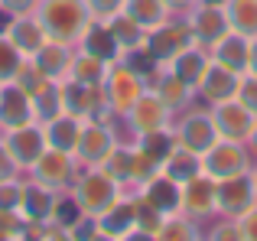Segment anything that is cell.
<instances>
[{
	"instance_id": "603a6c76",
	"label": "cell",
	"mask_w": 257,
	"mask_h": 241,
	"mask_svg": "<svg viewBox=\"0 0 257 241\" xmlns=\"http://www.w3.org/2000/svg\"><path fill=\"white\" fill-rule=\"evenodd\" d=\"M137 196L144 199V202H150L157 212H163V215H173V212H179V202H182V186H179V183H173V179L166 176L163 170H160L157 176H150L144 186H140Z\"/></svg>"
},
{
	"instance_id": "bcb514c9",
	"label": "cell",
	"mask_w": 257,
	"mask_h": 241,
	"mask_svg": "<svg viewBox=\"0 0 257 241\" xmlns=\"http://www.w3.org/2000/svg\"><path fill=\"white\" fill-rule=\"evenodd\" d=\"M10 176H23V170L10 160V153L4 150V140H0V179H10Z\"/></svg>"
},
{
	"instance_id": "f6af8a7d",
	"label": "cell",
	"mask_w": 257,
	"mask_h": 241,
	"mask_svg": "<svg viewBox=\"0 0 257 241\" xmlns=\"http://www.w3.org/2000/svg\"><path fill=\"white\" fill-rule=\"evenodd\" d=\"M238 228L244 241H257V205H251L244 215H238Z\"/></svg>"
},
{
	"instance_id": "8fae6325",
	"label": "cell",
	"mask_w": 257,
	"mask_h": 241,
	"mask_svg": "<svg viewBox=\"0 0 257 241\" xmlns=\"http://www.w3.org/2000/svg\"><path fill=\"white\" fill-rule=\"evenodd\" d=\"M134 215H137V192H124L107 212L91 218L94 235L104 241H131L134 238Z\"/></svg>"
},
{
	"instance_id": "ac0fdd59",
	"label": "cell",
	"mask_w": 257,
	"mask_h": 241,
	"mask_svg": "<svg viewBox=\"0 0 257 241\" xmlns=\"http://www.w3.org/2000/svg\"><path fill=\"white\" fill-rule=\"evenodd\" d=\"M147 88H150L153 95H157L160 101H163L166 108L173 111V114L186 111L189 104L195 101V88H189V85L182 82L179 75H173V72H170V65H160V69L153 72L150 78H147Z\"/></svg>"
},
{
	"instance_id": "d6a6232c",
	"label": "cell",
	"mask_w": 257,
	"mask_h": 241,
	"mask_svg": "<svg viewBox=\"0 0 257 241\" xmlns=\"http://www.w3.org/2000/svg\"><path fill=\"white\" fill-rule=\"evenodd\" d=\"M124 13H131V20H137L144 30H153L173 17V10L163 0H124Z\"/></svg>"
},
{
	"instance_id": "9c48e42d",
	"label": "cell",
	"mask_w": 257,
	"mask_h": 241,
	"mask_svg": "<svg viewBox=\"0 0 257 241\" xmlns=\"http://www.w3.org/2000/svg\"><path fill=\"white\" fill-rule=\"evenodd\" d=\"M179 212H186V215L199 225L218 218V179H212L208 173H199L195 179L182 183Z\"/></svg>"
},
{
	"instance_id": "f546056e",
	"label": "cell",
	"mask_w": 257,
	"mask_h": 241,
	"mask_svg": "<svg viewBox=\"0 0 257 241\" xmlns=\"http://www.w3.org/2000/svg\"><path fill=\"white\" fill-rule=\"evenodd\" d=\"M160 170H163L166 176L173 179V183L182 186V183H189V179H195V176L202 173V153L186 150V147L176 144V150L163 160V166H160Z\"/></svg>"
},
{
	"instance_id": "f907efd6",
	"label": "cell",
	"mask_w": 257,
	"mask_h": 241,
	"mask_svg": "<svg viewBox=\"0 0 257 241\" xmlns=\"http://www.w3.org/2000/svg\"><path fill=\"white\" fill-rule=\"evenodd\" d=\"M244 144H247V150H251V157L257 160V124H254V131H251V137H247V140H244Z\"/></svg>"
},
{
	"instance_id": "83f0119b",
	"label": "cell",
	"mask_w": 257,
	"mask_h": 241,
	"mask_svg": "<svg viewBox=\"0 0 257 241\" xmlns=\"http://www.w3.org/2000/svg\"><path fill=\"white\" fill-rule=\"evenodd\" d=\"M208 62H212L208 49H202V46L192 43V46H186V49H182L173 62H166V65H170V72H173V75H179L189 88H195V85L202 82V75H205Z\"/></svg>"
},
{
	"instance_id": "e0dca14e",
	"label": "cell",
	"mask_w": 257,
	"mask_h": 241,
	"mask_svg": "<svg viewBox=\"0 0 257 241\" xmlns=\"http://www.w3.org/2000/svg\"><path fill=\"white\" fill-rule=\"evenodd\" d=\"M238 85H241L238 72L225 69V65H218L212 59L208 69H205V75H202V82L195 85V98H199L202 104L212 108V104H221V101H228V98L238 95Z\"/></svg>"
},
{
	"instance_id": "d6986e66",
	"label": "cell",
	"mask_w": 257,
	"mask_h": 241,
	"mask_svg": "<svg viewBox=\"0 0 257 241\" xmlns=\"http://www.w3.org/2000/svg\"><path fill=\"white\" fill-rule=\"evenodd\" d=\"M36 120L33 114V98L17 82H0V131H13Z\"/></svg>"
},
{
	"instance_id": "8d00e7d4",
	"label": "cell",
	"mask_w": 257,
	"mask_h": 241,
	"mask_svg": "<svg viewBox=\"0 0 257 241\" xmlns=\"http://www.w3.org/2000/svg\"><path fill=\"white\" fill-rule=\"evenodd\" d=\"M59 111H62V95H59V82H49L46 88H39L36 95H33V114L36 120L43 124V120L56 117Z\"/></svg>"
},
{
	"instance_id": "ba28073f",
	"label": "cell",
	"mask_w": 257,
	"mask_h": 241,
	"mask_svg": "<svg viewBox=\"0 0 257 241\" xmlns=\"http://www.w3.org/2000/svg\"><path fill=\"white\" fill-rule=\"evenodd\" d=\"M186 23H189V30H192V43L202 46V49H212V46L231 30L221 0H199V4L186 13Z\"/></svg>"
},
{
	"instance_id": "ab89813d",
	"label": "cell",
	"mask_w": 257,
	"mask_h": 241,
	"mask_svg": "<svg viewBox=\"0 0 257 241\" xmlns=\"http://www.w3.org/2000/svg\"><path fill=\"white\" fill-rule=\"evenodd\" d=\"M26 228V218L20 209H0V241H20Z\"/></svg>"
},
{
	"instance_id": "d4e9b609",
	"label": "cell",
	"mask_w": 257,
	"mask_h": 241,
	"mask_svg": "<svg viewBox=\"0 0 257 241\" xmlns=\"http://www.w3.org/2000/svg\"><path fill=\"white\" fill-rule=\"evenodd\" d=\"M75 46L82 52H88V56L104 59V62H117V59H120V46H117V39L111 36V30H107L104 20H91Z\"/></svg>"
},
{
	"instance_id": "44dd1931",
	"label": "cell",
	"mask_w": 257,
	"mask_h": 241,
	"mask_svg": "<svg viewBox=\"0 0 257 241\" xmlns=\"http://www.w3.org/2000/svg\"><path fill=\"white\" fill-rule=\"evenodd\" d=\"M59 202V192L49 189V186L36 183V179L23 176V196H20V215L26 218V222H49L52 218V209H56Z\"/></svg>"
},
{
	"instance_id": "f5cc1de1",
	"label": "cell",
	"mask_w": 257,
	"mask_h": 241,
	"mask_svg": "<svg viewBox=\"0 0 257 241\" xmlns=\"http://www.w3.org/2000/svg\"><path fill=\"white\" fill-rule=\"evenodd\" d=\"M0 140H4V131H0Z\"/></svg>"
},
{
	"instance_id": "4316f807",
	"label": "cell",
	"mask_w": 257,
	"mask_h": 241,
	"mask_svg": "<svg viewBox=\"0 0 257 241\" xmlns=\"http://www.w3.org/2000/svg\"><path fill=\"white\" fill-rule=\"evenodd\" d=\"M134 153H137V147L114 144L107 150V157L98 163V170H104L124 192H134Z\"/></svg>"
},
{
	"instance_id": "681fc988",
	"label": "cell",
	"mask_w": 257,
	"mask_h": 241,
	"mask_svg": "<svg viewBox=\"0 0 257 241\" xmlns=\"http://www.w3.org/2000/svg\"><path fill=\"white\" fill-rule=\"evenodd\" d=\"M247 72L257 75V36H251V56H247Z\"/></svg>"
},
{
	"instance_id": "e575fe53",
	"label": "cell",
	"mask_w": 257,
	"mask_h": 241,
	"mask_svg": "<svg viewBox=\"0 0 257 241\" xmlns=\"http://www.w3.org/2000/svg\"><path fill=\"white\" fill-rule=\"evenodd\" d=\"M202 235H205V231H202L199 222H192L186 212H173V215L163 218L157 241H195V238H202Z\"/></svg>"
},
{
	"instance_id": "7bdbcfd3",
	"label": "cell",
	"mask_w": 257,
	"mask_h": 241,
	"mask_svg": "<svg viewBox=\"0 0 257 241\" xmlns=\"http://www.w3.org/2000/svg\"><path fill=\"white\" fill-rule=\"evenodd\" d=\"M234 98H238L247 111H254V114H257V75L244 72V75H241V85H238V95H234Z\"/></svg>"
},
{
	"instance_id": "60d3db41",
	"label": "cell",
	"mask_w": 257,
	"mask_h": 241,
	"mask_svg": "<svg viewBox=\"0 0 257 241\" xmlns=\"http://www.w3.org/2000/svg\"><path fill=\"white\" fill-rule=\"evenodd\" d=\"M20 196H23V176L0 179V209H20Z\"/></svg>"
},
{
	"instance_id": "c3c4849f",
	"label": "cell",
	"mask_w": 257,
	"mask_h": 241,
	"mask_svg": "<svg viewBox=\"0 0 257 241\" xmlns=\"http://www.w3.org/2000/svg\"><path fill=\"white\" fill-rule=\"evenodd\" d=\"M163 4H166V7H170V10H173V13H179V17H186V13H189V10H192V7H195V4H199V0H163Z\"/></svg>"
},
{
	"instance_id": "4dcf8cb0",
	"label": "cell",
	"mask_w": 257,
	"mask_h": 241,
	"mask_svg": "<svg viewBox=\"0 0 257 241\" xmlns=\"http://www.w3.org/2000/svg\"><path fill=\"white\" fill-rule=\"evenodd\" d=\"M137 150L144 153L147 160H153L157 166H163V160L176 150V134H173V124L170 127H160V131H147L137 137Z\"/></svg>"
},
{
	"instance_id": "484cf974",
	"label": "cell",
	"mask_w": 257,
	"mask_h": 241,
	"mask_svg": "<svg viewBox=\"0 0 257 241\" xmlns=\"http://www.w3.org/2000/svg\"><path fill=\"white\" fill-rule=\"evenodd\" d=\"M43 134H46V144L49 147L72 153L78 144V134H82V117L69 114V111H59L56 117L43 120Z\"/></svg>"
},
{
	"instance_id": "cb8c5ba5",
	"label": "cell",
	"mask_w": 257,
	"mask_h": 241,
	"mask_svg": "<svg viewBox=\"0 0 257 241\" xmlns=\"http://www.w3.org/2000/svg\"><path fill=\"white\" fill-rule=\"evenodd\" d=\"M208 56H212L218 65H225V69L244 75V72H247V56H251V36L228 30L225 36H221L218 43L208 49Z\"/></svg>"
},
{
	"instance_id": "2e32d148",
	"label": "cell",
	"mask_w": 257,
	"mask_h": 241,
	"mask_svg": "<svg viewBox=\"0 0 257 241\" xmlns=\"http://www.w3.org/2000/svg\"><path fill=\"white\" fill-rule=\"evenodd\" d=\"M212 120H215L218 137L241 140V144H244V140L251 137L254 124H257V114L247 111L238 98H228V101H221V104H212Z\"/></svg>"
},
{
	"instance_id": "52a82bcc",
	"label": "cell",
	"mask_w": 257,
	"mask_h": 241,
	"mask_svg": "<svg viewBox=\"0 0 257 241\" xmlns=\"http://www.w3.org/2000/svg\"><path fill=\"white\" fill-rule=\"evenodd\" d=\"M144 46H147V52H150V56L157 59L160 65H166V62H173V59L179 56L186 46H192V30H189L186 17L173 13V17L163 20L160 26L147 30Z\"/></svg>"
},
{
	"instance_id": "1f68e13d",
	"label": "cell",
	"mask_w": 257,
	"mask_h": 241,
	"mask_svg": "<svg viewBox=\"0 0 257 241\" xmlns=\"http://www.w3.org/2000/svg\"><path fill=\"white\" fill-rule=\"evenodd\" d=\"M107 23V30H111V36L117 39V46H120V52H131V49H137V46H144V39H147V30L137 23V20H131V13H114L111 20H104Z\"/></svg>"
},
{
	"instance_id": "5bb4252c",
	"label": "cell",
	"mask_w": 257,
	"mask_h": 241,
	"mask_svg": "<svg viewBox=\"0 0 257 241\" xmlns=\"http://www.w3.org/2000/svg\"><path fill=\"white\" fill-rule=\"evenodd\" d=\"M59 95H62V111H69V114H75L82 120L111 114L107 104H104V91L101 88H88V85H78V82H72V78H62V82H59Z\"/></svg>"
},
{
	"instance_id": "3957f363",
	"label": "cell",
	"mask_w": 257,
	"mask_h": 241,
	"mask_svg": "<svg viewBox=\"0 0 257 241\" xmlns=\"http://www.w3.org/2000/svg\"><path fill=\"white\" fill-rule=\"evenodd\" d=\"M173 134H176V144L186 147V150L195 153H205L208 147L218 140V131H215V120H212V108H199V104H189L186 111L173 114Z\"/></svg>"
},
{
	"instance_id": "7c38bea8",
	"label": "cell",
	"mask_w": 257,
	"mask_h": 241,
	"mask_svg": "<svg viewBox=\"0 0 257 241\" xmlns=\"http://www.w3.org/2000/svg\"><path fill=\"white\" fill-rule=\"evenodd\" d=\"M251 205H257V183H254L251 170L238 173V176H228V179H218V215L238 218Z\"/></svg>"
},
{
	"instance_id": "ee69618b",
	"label": "cell",
	"mask_w": 257,
	"mask_h": 241,
	"mask_svg": "<svg viewBox=\"0 0 257 241\" xmlns=\"http://www.w3.org/2000/svg\"><path fill=\"white\" fill-rule=\"evenodd\" d=\"M94 20H111L114 13L124 10V0H85Z\"/></svg>"
},
{
	"instance_id": "7402d4cb",
	"label": "cell",
	"mask_w": 257,
	"mask_h": 241,
	"mask_svg": "<svg viewBox=\"0 0 257 241\" xmlns=\"http://www.w3.org/2000/svg\"><path fill=\"white\" fill-rule=\"evenodd\" d=\"M72 56H75V46H72V43L46 39V43L36 49V56H30V59L36 62V69L43 72V75L49 78V82H62V78H69Z\"/></svg>"
},
{
	"instance_id": "836d02e7",
	"label": "cell",
	"mask_w": 257,
	"mask_h": 241,
	"mask_svg": "<svg viewBox=\"0 0 257 241\" xmlns=\"http://www.w3.org/2000/svg\"><path fill=\"white\" fill-rule=\"evenodd\" d=\"M228 13V26L244 36H257V0H221Z\"/></svg>"
},
{
	"instance_id": "d590c367",
	"label": "cell",
	"mask_w": 257,
	"mask_h": 241,
	"mask_svg": "<svg viewBox=\"0 0 257 241\" xmlns=\"http://www.w3.org/2000/svg\"><path fill=\"white\" fill-rule=\"evenodd\" d=\"M163 212H157L150 202L137 196V215H134V238H147V241H157L160 235V225H163Z\"/></svg>"
},
{
	"instance_id": "ffe728a7",
	"label": "cell",
	"mask_w": 257,
	"mask_h": 241,
	"mask_svg": "<svg viewBox=\"0 0 257 241\" xmlns=\"http://www.w3.org/2000/svg\"><path fill=\"white\" fill-rule=\"evenodd\" d=\"M131 120V127L137 134H147V131H160V127H170L173 124V111L166 108L163 101H160L157 95H153L150 88L144 91V95L137 98V101L131 104V111L124 114Z\"/></svg>"
},
{
	"instance_id": "4fadbf2b",
	"label": "cell",
	"mask_w": 257,
	"mask_h": 241,
	"mask_svg": "<svg viewBox=\"0 0 257 241\" xmlns=\"http://www.w3.org/2000/svg\"><path fill=\"white\" fill-rule=\"evenodd\" d=\"M111 147H114V137H111V127H107V117H88L82 120V134H78V144L72 153H75L78 166H98Z\"/></svg>"
},
{
	"instance_id": "8992f818",
	"label": "cell",
	"mask_w": 257,
	"mask_h": 241,
	"mask_svg": "<svg viewBox=\"0 0 257 241\" xmlns=\"http://www.w3.org/2000/svg\"><path fill=\"white\" fill-rule=\"evenodd\" d=\"M101 91H104V104H107L111 114H127L131 104L147 91V82L131 65H124L117 59V62H111V69H107V78H104V85H101Z\"/></svg>"
},
{
	"instance_id": "5b68a950",
	"label": "cell",
	"mask_w": 257,
	"mask_h": 241,
	"mask_svg": "<svg viewBox=\"0 0 257 241\" xmlns=\"http://www.w3.org/2000/svg\"><path fill=\"white\" fill-rule=\"evenodd\" d=\"M251 166H254V157H251V150H247V144H241V140L218 137L202 153V173H208L212 179L238 176V173H247Z\"/></svg>"
},
{
	"instance_id": "7a4b0ae2",
	"label": "cell",
	"mask_w": 257,
	"mask_h": 241,
	"mask_svg": "<svg viewBox=\"0 0 257 241\" xmlns=\"http://www.w3.org/2000/svg\"><path fill=\"white\" fill-rule=\"evenodd\" d=\"M69 196H72L75 209L82 212L85 218H98L101 212H107L120 196H124V189H120L104 170H98V166H85V170L75 176Z\"/></svg>"
},
{
	"instance_id": "30bf717a",
	"label": "cell",
	"mask_w": 257,
	"mask_h": 241,
	"mask_svg": "<svg viewBox=\"0 0 257 241\" xmlns=\"http://www.w3.org/2000/svg\"><path fill=\"white\" fill-rule=\"evenodd\" d=\"M46 147L49 144H46V134H43V124H39V120H30V124H23V127L4 131V150L10 153V160L23 170V176L46 153Z\"/></svg>"
},
{
	"instance_id": "277c9868",
	"label": "cell",
	"mask_w": 257,
	"mask_h": 241,
	"mask_svg": "<svg viewBox=\"0 0 257 241\" xmlns=\"http://www.w3.org/2000/svg\"><path fill=\"white\" fill-rule=\"evenodd\" d=\"M82 170H85V166H78L75 153L46 147V153L30 166V170H26V176L36 179V183H43V186H49V189H56V192H69L72 183H75V176Z\"/></svg>"
},
{
	"instance_id": "f35d334b",
	"label": "cell",
	"mask_w": 257,
	"mask_h": 241,
	"mask_svg": "<svg viewBox=\"0 0 257 241\" xmlns=\"http://www.w3.org/2000/svg\"><path fill=\"white\" fill-rule=\"evenodd\" d=\"M23 59L26 56H20V49L0 33V82H13V75H17V69H20Z\"/></svg>"
},
{
	"instance_id": "b9f144b4",
	"label": "cell",
	"mask_w": 257,
	"mask_h": 241,
	"mask_svg": "<svg viewBox=\"0 0 257 241\" xmlns=\"http://www.w3.org/2000/svg\"><path fill=\"white\" fill-rule=\"evenodd\" d=\"M205 238H215V241H225V238L244 241V238H241V228H238V218H225V215H218V222L205 231Z\"/></svg>"
},
{
	"instance_id": "9a60e30c",
	"label": "cell",
	"mask_w": 257,
	"mask_h": 241,
	"mask_svg": "<svg viewBox=\"0 0 257 241\" xmlns=\"http://www.w3.org/2000/svg\"><path fill=\"white\" fill-rule=\"evenodd\" d=\"M0 33H4L7 39H10L13 46L20 49V56H36V49L46 43V30H43V23H39V17H36V10H30V13H10V17L0 23Z\"/></svg>"
},
{
	"instance_id": "816d5d0a",
	"label": "cell",
	"mask_w": 257,
	"mask_h": 241,
	"mask_svg": "<svg viewBox=\"0 0 257 241\" xmlns=\"http://www.w3.org/2000/svg\"><path fill=\"white\" fill-rule=\"evenodd\" d=\"M251 173H254V183H257V163H254V166H251Z\"/></svg>"
},
{
	"instance_id": "f1b7e54d",
	"label": "cell",
	"mask_w": 257,
	"mask_h": 241,
	"mask_svg": "<svg viewBox=\"0 0 257 241\" xmlns=\"http://www.w3.org/2000/svg\"><path fill=\"white\" fill-rule=\"evenodd\" d=\"M107 69H111V62H104V59L98 56H88L75 46V56H72V65H69V78L78 85H88V88H101L107 78Z\"/></svg>"
},
{
	"instance_id": "7dc6e473",
	"label": "cell",
	"mask_w": 257,
	"mask_h": 241,
	"mask_svg": "<svg viewBox=\"0 0 257 241\" xmlns=\"http://www.w3.org/2000/svg\"><path fill=\"white\" fill-rule=\"evenodd\" d=\"M39 0H0V10L4 13H30L36 10Z\"/></svg>"
},
{
	"instance_id": "6da1fadb",
	"label": "cell",
	"mask_w": 257,
	"mask_h": 241,
	"mask_svg": "<svg viewBox=\"0 0 257 241\" xmlns=\"http://www.w3.org/2000/svg\"><path fill=\"white\" fill-rule=\"evenodd\" d=\"M36 17H39V23H43L49 39L72 43V46L82 39L85 26L94 20L85 0H39Z\"/></svg>"
},
{
	"instance_id": "74e56055",
	"label": "cell",
	"mask_w": 257,
	"mask_h": 241,
	"mask_svg": "<svg viewBox=\"0 0 257 241\" xmlns=\"http://www.w3.org/2000/svg\"><path fill=\"white\" fill-rule=\"evenodd\" d=\"M13 82H17L20 88L33 98L39 88H46V85H49V78L36 69V62H33V59H23V62H20V69H17V75H13Z\"/></svg>"
}]
</instances>
